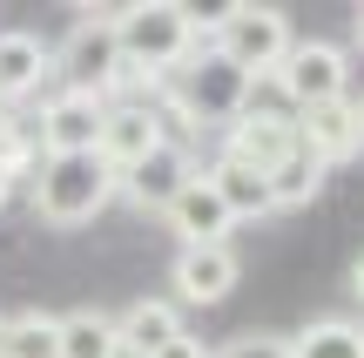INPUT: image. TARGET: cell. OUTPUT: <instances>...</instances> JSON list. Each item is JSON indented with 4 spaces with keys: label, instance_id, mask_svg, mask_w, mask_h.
I'll use <instances>...</instances> for the list:
<instances>
[{
    "label": "cell",
    "instance_id": "1",
    "mask_svg": "<svg viewBox=\"0 0 364 358\" xmlns=\"http://www.w3.org/2000/svg\"><path fill=\"white\" fill-rule=\"evenodd\" d=\"M250 95H257V75L236 68L216 41H203V54H196V61L169 81V95H162L156 108H162L169 122H182V129H189V122H216V129L230 135L236 122L250 115Z\"/></svg>",
    "mask_w": 364,
    "mask_h": 358
},
{
    "label": "cell",
    "instance_id": "2",
    "mask_svg": "<svg viewBox=\"0 0 364 358\" xmlns=\"http://www.w3.org/2000/svg\"><path fill=\"white\" fill-rule=\"evenodd\" d=\"M122 196V176L102 156H41V169L27 176V203L41 223L54 230H81Z\"/></svg>",
    "mask_w": 364,
    "mask_h": 358
},
{
    "label": "cell",
    "instance_id": "3",
    "mask_svg": "<svg viewBox=\"0 0 364 358\" xmlns=\"http://www.w3.org/2000/svg\"><path fill=\"white\" fill-rule=\"evenodd\" d=\"M122 48H129V68H149V75H182V68L203 54V14L182 7V0H135V7L115 14Z\"/></svg>",
    "mask_w": 364,
    "mask_h": 358
},
{
    "label": "cell",
    "instance_id": "4",
    "mask_svg": "<svg viewBox=\"0 0 364 358\" xmlns=\"http://www.w3.org/2000/svg\"><path fill=\"white\" fill-rule=\"evenodd\" d=\"M54 68H61V88L122 102V88H129V48H122L115 14H88L81 7V21L68 27V41L54 48Z\"/></svg>",
    "mask_w": 364,
    "mask_h": 358
},
{
    "label": "cell",
    "instance_id": "5",
    "mask_svg": "<svg viewBox=\"0 0 364 358\" xmlns=\"http://www.w3.org/2000/svg\"><path fill=\"white\" fill-rule=\"evenodd\" d=\"M209 41H216L236 68L270 81L277 68H284V54L297 48V27H290V14L270 7V0H236V7H223L216 21H209Z\"/></svg>",
    "mask_w": 364,
    "mask_h": 358
},
{
    "label": "cell",
    "instance_id": "6",
    "mask_svg": "<svg viewBox=\"0 0 364 358\" xmlns=\"http://www.w3.org/2000/svg\"><path fill=\"white\" fill-rule=\"evenodd\" d=\"M270 81L290 102V115H304V108H324V102H344L351 95V54L338 41H297Z\"/></svg>",
    "mask_w": 364,
    "mask_h": 358
},
{
    "label": "cell",
    "instance_id": "7",
    "mask_svg": "<svg viewBox=\"0 0 364 358\" xmlns=\"http://www.w3.org/2000/svg\"><path fill=\"white\" fill-rule=\"evenodd\" d=\"M108 108L102 95H81V88H54L41 95V115L27 122L41 142V156H95L102 149V129H108Z\"/></svg>",
    "mask_w": 364,
    "mask_h": 358
},
{
    "label": "cell",
    "instance_id": "8",
    "mask_svg": "<svg viewBox=\"0 0 364 358\" xmlns=\"http://www.w3.org/2000/svg\"><path fill=\"white\" fill-rule=\"evenodd\" d=\"M297 149H304V129H297L290 108H250V115L223 135V156L250 162V169H263V176H277Z\"/></svg>",
    "mask_w": 364,
    "mask_h": 358
},
{
    "label": "cell",
    "instance_id": "9",
    "mask_svg": "<svg viewBox=\"0 0 364 358\" xmlns=\"http://www.w3.org/2000/svg\"><path fill=\"white\" fill-rule=\"evenodd\" d=\"M162 142H169V115H162L156 102H115V108H108V129H102V149H95V156H102L115 176H129L135 162H149Z\"/></svg>",
    "mask_w": 364,
    "mask_h": 358
},
{
    "label": "cell",
    "instance_id": "10",
    "mask_svg": "<svg viewBox=\"0 0 364 358\" xmlns=\"http://www.w3.org/2000/svg\"><path fill=\"white\" fill-rule=\"evenodd\" d=\"M196 176H203V169H196L189 142H176V135H169V142H162V149H156V156H149V162H135V169L122 176V196H129L135 210L162 216V210H169V203L182 196V189L196 183Z\"/></svg>",
    "mask_w": 364,
    "mask_h": 358
},
{
    "label": "cell",
    "instance_id": "11",
    "mask_svg": "<svg viewBox=\"0 0 364 358\" xmlns=\"http://www.w3.org/2000/svg\"><path fill=\"white\" fill-rule=\"evenodd\" d=\"M236 278H243V264H236L230 243H196V251H176L169 264V284L182 305H223L236 291Z\"/></svg>",
    "mask_w": 364,
    "mask_h": 358
},
{
    "label": "cell",
    "instance_id": "12",
    "mask_svg": "<svg viewBox=\"0 0 364 358\" xmlns=\"http://www.w3.org/2000/svg\"><path fill=\"white\" fill-rule=\"evenodd\" d=\"M48 81H61V68H54V48L41 34H27V27H7L0 34V108L27 102V95H41Z\"/></svg>",
    "mask_w": 364,
    "mask_h": 358
},
{
    "label": "cell",
    "instance_id": "13",
    "mask_svg": "<svg viewBox=\"0 0 364 358\" xmlns=\"http://www.w3.org/2000/svg\"><path fill=\"white\" fill-rule=\"evenodd\" d=\"M297 129H304V149H311L324 169H338V162H351L358 149H364V102H324V108H304L297 115Z\"/></svg>",
    "mask_w": 364,
    "mask_h": 358
},
{
    "label": "cell",
    "instance_id": "14",
    "mask_svg": "<svg viewBox=\"0 0 364 358\" xmlns=\"http://www.w3.org/2000/svg\"><path fill=\"white\" fill-rule=\"evenodd\" d=\"M162 223H169V237H182V251H196V243H230L236 216H230V203L216 196V183L196 176L169 210H162Z\"/></svg>",
    "mask_w": 364,
    "mask_h": 358
},
{
    "label": "cell",
    "instance_id": "15",
    "mask_svg": "<svg viewBox=\"0 0 364 358\" xmlns=\"http://www.w3.org/2000/svg\"><path fill=\"white\" fill-rule=\"evenodd\" d=\"M203 176L216 183V196L230 203V216H236V223L277 216V189H270V176H263V169H250V162H236V156H216Z\"/></svg>",
    "mask_w": 364,
    "mask_h": 358
},
{
    "label": "cell",
    "instance_id": "16",
    "mask_svg": "<svg viewBox=\"0 0 364 358\" xmlns=\"http://www.w3.org/2000/svg\"><path fill=\"white\" fill-rule=\"evenodd\" d=\"M115 325H122V345L142 352V358H156L162 345H176V338H182V311L169 305V298H135Z\"/></svg>",
    "mask_w": 364,
    "mask_h": 358
},
{
    "label": "cell",
    "instance_id": "17",
    "mask_svg": "<svg viewBox=\"0 0 364 358\" xmlns=\"http://www.w3.org/2000/svg\"><path fill=\"white\" fill-rule=\"evenodd\" d=\"M290 358H364V325L358 318H311L290 332Z\"/></svg>",
    "mask_w": 364,
    "mask_h": 358
},
{
    "label": "cell",
    "instance_id": "18",
    "mask_svg": "<svg viewBox=\"0 0 364 358\" xmlns=\"http://www.w3.org/2000/svg\"><path fill=\"white\" fill-rule=\"evenodd\" d=\"M115 345H122V325L108 311L81 305L61 318V358H115Z\"/></svg>",
    "mask_w": 364,
    "mask_h": 358
},
{
    "label": "cell",
    "instance_id": "19",
    "mask_svg": "<svg viewBox=\"0 0 364 358\" xmlns=\"http://www.w3.org/2000/svg\"><path fill=\"white\" fill-rule=\"evenodd\" d=\"M7 358H61V318L54 311H14Z\"/></svg>",
    "mask_w": 364,
    "mask_h": 358
},
{
    "label": "cell",
    "instance_id": "20",
    "mask_svg": "<svg viewBox=\"0 0 364 358\" xmlns=\"http://www.w3.org/2000/svg\"><path fill=\"white\" fill-rule=\"evenodd\" d=\"M270 189H277V210H297V203H311L317 189H324V162H317L311 149H297V156L270 176Z\"/></svg>",
    "mask_w": 364,
    "mask_h": 358
},
{
    "label": "cell",
    "instance_id": "21",
    "mask_svg": "<svg viewBox=\"0 0 364 358\" xmlns=\"http://www.w3.org/2000/svg\"><path fill=\"white\" fill-rule=\"evenodd\" d=\"M0 169H7L14 183H27V176L41 169V142H34V129H27L14 108H0Z\"/></svg>",
    "mask_w": 364,
    "mask_h": 358
},
{
    "label": "cell",
    "instance_id": "22",
    "mask_svg": "<svg viewBox=\"0 0 364 358\" xmlns=\"http://www.w3.org/2000/svg\"><path fill=\"white\" fill-rule=\"evenodd\" d=\"M216 358H290V338L284 332H243V338H230Z\"/></svg>",
    "mask_w": 364,
    "mask_h": 358
},
{
    "label": "cell",
    "instance_id": "23",
    "mask_svg": "<svg viewBox=\"0 0 364 358\" xmlns=\"http://www.w3.org/2000/svg\"><path fill=\"white\" fill-rule=\"evenodd\" d=\"M156 358H216V352H209V345H203V338H196V332H182L176 345H162Z\"/></svg>",
    "mask_w": 364,
    "mask_h": 358
},
{
    "label": "cell",
    "instance_id": "24",
    "mask_svg": "<svg viewBox=\"0 0 364 358\" xmlns=\"http://www.w3.org/2000/svg\"><path fill=\"white\" fill-rule=\"evenodd\" d=\"M344 284H351V298H358V305H364V251L351 257V270H344Z\"/></svg>",
    "mask_w": 364,
    "mask_h": 358
},
{
    "label": "cell",
    "instance_id": "25",
    "mask_svg": "<svg viewBox=\"0 0 364 358\" xmlns=\"http://www.w3.org/2000/svg\"><path fill=\"white\" fill-rule=\"evenodd\" d=\"M351 41H358V54H364V7L351 14Z\"/></svg>",
    "mask_w": 364,
    "mask_h": 358
},
{
    "label": "cell",
    "instance_id": "26",
    "mask_svg": "<svg viewBox=\"0 0 364 358\" xmlns=\"http://www.w3.org/2000/svg\"><path fill=\"white\" fill-rule=\"evenodd\" d=\"M7 196H14V176H7V169H0V210H7Z\"/></svg>",
    "mask_w": 364,
    "mask_h": 358
},
{
    "label": "cell",
    "instance_id": "27",
    "mask_svg": "<svg viewBox=\"0 0 364 358\" xmlns=\"http://www.w3.org/2000/svg\"><path fill=\"white\" fill-rule=\"evenodd\" d=\"M7 325H14V318H7V311H0V358H7Z\"/></svg>",
    "mask_w": 364,
    "mask_h": 358
}]
</instances>
